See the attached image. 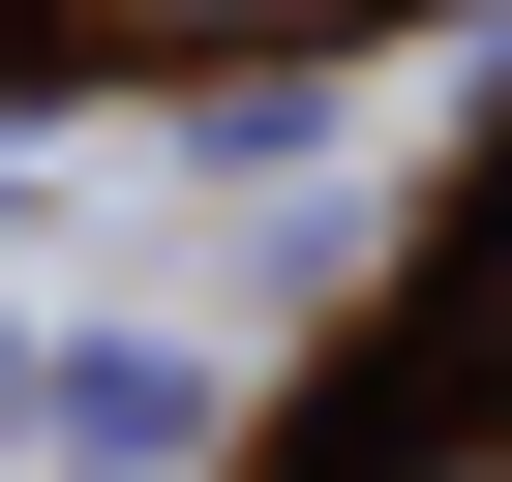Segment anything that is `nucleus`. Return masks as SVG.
<instances>
[{"mask_svg":"<svg viewBox=\"0 0 512 482\" xmlns=\"http://www.w3.org/2000/svg\"><path fill=\"white\" fill-rule=\"evenodd\" d=\"M422 482H512V452H422Z\"/></svg>","mask_w":512,"mask_h":482,"instance_id":"nucleus-1","label":"nucleus"}]
</instances>
